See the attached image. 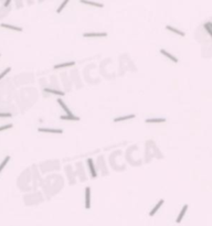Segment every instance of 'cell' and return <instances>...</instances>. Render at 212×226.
<instances>
[{"mask_svg": "<svg viewBox=\"0 0 212 226\" xmlns=\"http://www.w3.org/2000/svg\"><path fill=\"white\" fill-rule=\"evenodd\" d=\"M86 162H87V167H88L90 173H91V178L95 179L97 177V173H96V169H95V165H94V162H93V159L92 158H88L86 160Z\"/></svg>", "mask_w": 212, "mask_h": 226, "instance_id": "1", "label": "cell"}, {"mask_svg": "<svg viewBox=\"0 0 212 226\" xmlns=\"http://www.w3.org/2000/svg\"><path fill=\"white\" fill-rule=\"evenodd\" d=\"M85 209H91V188L85 186Z\"/></svg>", "mask_w": 212, "mask_h": 226, "instance_id": "2", "label": "cell"}, {"mask_svg": "<svg viewBox=\"0 0 212 226\" xmlns=\"http://www.w3.org/2000/svg\"><path fill=\"white\" fill-rule=\"evenodd\" d=\"M38 131L39 133H47V134H57V135H62L63 134V130L62 129H52V128H43L40 127L38 128Z\"/></svg>", "mask_w": 212, "mask_h": 226, "instance_id": "3", "label": "cell"}, {"mask_svg": "<svg viewBox=\"0 0 212 226\" xmlns=\"http://www.w3.org/2000/svg\"><path fill=\"white\" fill-rule=\"evenodd\" d=\"M84 38H106L107 33L106 32H86L83 33Z\"/></svg>", "mask_w": 212, "mask_h": 226, "instance_id": "4", "label": "cell"}, {"mask_svg": "<svg viewBox=\"0 0 212 226\" xmlns=\"http://www.w3.org/2000/svg\"><path fill=\"white\" fill-rule=\"evenodd\" d=\"M159 52L163 54V57H166L167 59H169L171 62H174V63H178V62H179V60H178L176 57H174L171 53H169L168 51H166L165 49H160V50H159Z\"/></svg>", "mask_w": 212, "mask_h": 226, "instance_id": "5", "label": "cell"}, {"mask_svg": "<svg viewBox=\"0 0 212 226\" xmlns=\"http://www.w3.org/2000/svg\"><path fill=\"white\" fill-rule=\"evenodd\" d=\"M81 3L83 5H87V6H92V7H96V8H103L104 5L101 3V2H95V1H91V0H80Z\"/></svg>", "mask_w": 212, "mask_h": 226, "instance_id": "6", "label": "cell"}, {"mask_svg": "<svg viewBox=\"0 0 212 226\" xmlns=\"http://www.w3.org/2000/svg\"><path fill=\"white\" fill-rule=\"evenodd\" d=\"M57 104H59V105L61 106V108H62L64 112H65V114H66L68 116L74 115V114H73V113H72V112L70 110V108L66 106V104H65V103H64V102H63V100H62L61 98H57Z\"/></svg>", "mask_w": 212, "mask_h": 226, "instance_id": "7", "label": "cell"}, {"mask_svg": "<svg viewBox=\"0 0 212 226\" xmlns=\"http://www.w3.org/2000/svg\"><path fill=\"white\" fill-rule=\"evenodd\" d=\"M135 117H136L135 114H130V115H126V116H120V117H117V118H114V122H122V121H125V120L133 119Z\"/></svg>", "mask_w": 212, "mask_h": 226, "instance_id": "8", "label": "cell"}, {"mask_svg": "<svg viewBox=\"0 0 212 226\" xmlns=\"http://www.w3.org/2000/svg\"><path fill=\"white\" fill-rule=\"evenodd\" d=\"M166 30L171 31L172 33H175V34H177V36H186L184 31H181V30H179V29L174 28L172 26H166Z\"/></svg>", "mask_w": 212, "mask_h": 226, "instance_id": "9", "label": "cell"}, {"mask_svg": "<svg viewBox=\"0 0 212 226\" xmlns=\"http://www.w3.org/2000/svg\"><path fill=\"white\" fill-rule=\"evenodd\" d=\"M1 28L9 29V30H14V31H18V32H22L21 27H17V26H12V24H7V23H1L0 24Z\"/></svg>", "mask_w": 212, "mask_h": 226, "instance_id": "10", "label": "cell"}, {"mask_svg": "<svg viewBox=\"0 0 212 226\" xmlns=\"http://www.w3.org/2000/svg\"><path fill=\"white\" fill-rule=\"evenodd\" d=\"M73 65H75V62H74V61H72V62H66V63L57 64V65H54V70L65 69V67H70V66H73Z\"/></svg>", "mask_w": 212, "mask_h": 226, "instance_id": "11", "label": "cell"}, {"mask_svg": "<svg viewBox=\"0 0 212 226\" xmlns=\"http://www.w3.org/2000/svg\"><path fill=\"white\" fill-rule=\"evenodd\" d=\"M187 210H188V205L186 204L182 206V209H181V211H180V213H179V215H178V217H177L176 222L177 223H180L181 221H182V219H184V214H186V212H187Z\"/></svg>", "mask_w": 212, "mask_h": 226, "instance_id": "12", "label": "cell"}, {"mask_svg": "<svg viewBox=\"0 0 212 226\" xmlns=\"http://www.w3.org/2000/svg\"><path fill=\"white\" fill-rule=\"evenodd\" d=\"M163 202H165L163 200H159V202H158V203H157V204L155 205V207H154V209H153V210L150 211V213H149V215H150V216H154V215H155L156 213L158 212V210H159V209H160V207L163 206Z\"/></svg>", "mask_w": 212, "mask_h": 226, "instance_id": "13", "label": "cell"}, {"mask_svg": "<svg viewBox=\"0 0 212 226\" xmlns=\"http://www.w3.org/2000/svg\"><path fill=\"white\" fill-rule=\"evenodd\" d=\"M147 124H160V122H166V118H147L145 120Z\"/></svg>", "mask_w": 212, "mask_h": 226, "instance_id": "14", "label": "cell"}, {"mask_svg": "<svg viewBox=\"0 0 212 226\" xmlns=\"http://www.w3.org/2000/svg\"><path fill=\"white\" fill-rule=\"evenodd\" d=\"M44 92L53 94V95H57V96H64L65 95V93L62 92V91H57V89H53V88H44Z\"/></svg>", "mask_w": 212, "mask_h": 226, "instance_id": "15", "label": "cell"}, {"mask_svg": "<svg viewBox=\"0 0 212 226\" xmlns=\"http://www.w3.org/2000/svg\"><path fill=\"white\" fill-rule=\"evenodd\" d=\"M60 119L61 120H71V121H78V120H80V117L74 116V115H71V116L63 115V116H60Z\"/></svg>", "mask_w": 212, "mask_h": 226, "instance_id": "16", "label": "cell"}, {"mask_svg": "<svg viewBox=\"0 0 212 226\" xmlns=\"http://www.w3.org/2000/svg\"><path fill=\"white\" fill-rule=\"evenodd\" d=\"M10 161V155H6L5 157V159L2 160V162H1V164H0V172L2 171V170L5 169V167L8 164V162Z\"/></svg>", "mask_w": 212, "mask_h": 226, "instance_id": "17", "label": "cell"}, {"mask_svg": "<svg viewBox=\"0 0 212 226\" xmlns=\"http://www.w3.org/2000/svg\"><path fill=\"white\" fill-rule=\"evenodd\" d=\"M203 28H205V30H207L208 34L211 36H212V32H211V22H210V21L205 22V24H203Z\"/></svg>", "mask_w": 212, "mask_h": 226, "instance_id": "18", "label": "cell"}, {"mask_svg": "<svg viewBox=\"0 0 212 226\" xmlns=\"http://www.w3.org/2000/svg\"><path fill=\"white\" fill-rule=\"evenodd\" d=\"M69 1H70V0H63V2H62V3L60 5V7L57 8V13H61V11H62L64 8H65V6H66V5L69 3Z\"/></svg>", "mask_w": 212, "mask_h": 226, "instance_id": "19", "label": "cell"}, {"mask_svg": "<svg viewBox=\"0 0 212 226\" xmlns=\"http://www.w3.org/2000/svg\"><path fill=\"white\" fill-rule=\"evenodd\" d=\"M10 71H11V67H7V69H6L5 71L1 72V73H0V81H1L2 78L5 77V76H6V75H7V74H8V73H9Z\"/></svg>", "mask_w": 212, "mask_h": 226, "instance_id": "20", "label": "cell"}, {"mask_svg": "<svg viewBox=\"0 0 212 226\" xmlns=\"http://www.w3.org/2000/svg\"><path fill=\"white\" fill-rule=\"evenodd\" d=\"M12 124H8V125H3V126H0V131H3V130H7V129H10L12 128Z\"/></svg>", "mask_w": 212, "mask_h": 226, "instance_id": "21", "label": "cell"}, {"mask_svg": "<svg viewBox=\"0 0 212 226\" xmlns=\"http://www.w3.org/2000/svg\"><path fill=\"white\" fill-rule=\"evenodd\" d=\"M12 117V114L10 113H0V118H10Z\"/></svg>", "mask_w": 212, "mask_h": 226, "instance_id": "22", "label": "cell"}, {"mask_svg": "<svg viewBox=\"0 0 212 226\" xmlns=\"http://www.w3.org/2000/svg\"><path fill=\"white\" fill-rule=\"evenodd\" d=\"M10 2H11V0H6L5 1V7H8L10 5Z\"/></svg>", "mask_w": 212, "mask_h": 226, "instance_id": "23", "label": "cell"}, {"mask_svg": "<svg viewBox=\"0 0 212 226\" xmlns=\"http://www.w3.org/2000/svg\"><path fill=\"white\" fill-rule=\"evenodd\" d=\"M0 57H1V54H0Z\"/></svg>", "mask_w": 212, "mask_h": 226, "instance_id": "24", "label": "cell"}]
</instances>
